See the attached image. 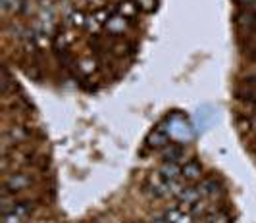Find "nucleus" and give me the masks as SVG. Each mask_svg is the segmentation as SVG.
Listing matches in <instances>:
<instances>
[{"label": "nucleus", "mask_w": 256, "mask_h": 223, "mask_svg": "<svg viewBox=\"0 0 256 223\" xmlns=\"http://www.w3.org/2000/svg\"><path fill=\"white\" fill-rule=\"evenodd\" d=\"M29 185H31V177L29 175H26V173H12V175H8L4 179V195L26 191Z\"/></svg>", "instance_id": "f257e3e1"}, {"label": "nucleus", "mask_w": 256, "mask_h": 223, "mask_svg": "<svg viewBox=\"0 0 256 223\" xmlns=\"http://www.w3.org/2000/svg\"><path fill=\"white\" fill-rule=\"evenodd\" d=\"M181 175L187 179V181H194L202 175V164L198 160H189L183 168H181Z\"/></svg>", "instance_id": "f03ea898"}, {"label": "nucleus", "mask_w": 256, "mask_h": 223, "mask_svg": "<svg viewBox=\"0 0 256 223\" xmlns=\"http://www.w3.org/2000/svg\"><path fill=\"white\" fill-rule=\"evenodd\" d=\"M126 27H128V17L126 15H122L120 12L112 13V17L108 19V23H106V29L112 33V35H120V33H124L126 31Z\"/></svg>", "instance_id": "7ed1b4c3"}, {"label": "nucleus", "mask_w": 256, "mask_h": 223, "mask_svg": "<svg viewBox=\"0 0 256 223\" xmlns=\"http://www.w3.org/2000/svg\"><path fill=\"white\" fill-rule=\"evenodd\" d=\"M146 143L150 148H166L170 145V137H168V133L162 129V127H158V129H154L150 135H148V139H146Z\"/></svg>", "instance_id": "20e7f679"}, {"label": "nucleus", "mask_w": 256, "mask_h": 223, "mask_svg": "<svg viewBox=\"0 0 256 223\" xmlns=\"http://www.w3.org/2000/svg\"><path fill=\"white\" fill-rule=\"evenodd\" d=\"M178 200L181 202V206L185 208H191L194 202H198L200 200V193H198V187H187V189H183L180 193V197Z\"/></svg>", "instance_id": "39448f33"}, {"label": "nucleus", "mask_w": 256, "mask_h": 223, "mask_svg": "<svg viewBox=\"0 0 256 223\" xmlns=\"http://www.w3.org/2000/svg\"><path fill=\"white\" fill-rule=\"evenodd\" d=\"M158 175L164 177L166 181H176V179H180L181 168L176 162H164V164L160 166V170H158Z\"/></svg>", "instance_id": "423d86ee"}, {"label": "nucleus", "mask_w": 256, "mask_h": 223, "mask_svg": "<svg viewBox=\"0 0 256 223\" xmlns=\"http://www.w3.org/2000/svg\"><path fill=\"white\" fill-rule=\"evenodd\" d=\"M27 133L22 127H12L10 131L4 133V152L8 150V145H18L22 141H26Z\"/></svg>", "instance_id": "0eeeda50"}, {"label": "nucleus", "mask_w": 256, "mask_h": 223, "mask_svg": "<svg viewBox=\"0 0 256 223\" xmlns=\"http://www.w3.org/2000/svg\"><path fill=\"white\" fill-rule=\"evenodd\" d=\"M198 193H200V197H216L222 193V187L220 183H216V179H206L198 185Z\"/></svg>", "instance_id": "6e6552de"}, {"label": "nucleus", "mask_w": 256, "mask_h": 223, "mask_svg": "<svg viewBox=\"0 0 256 223\" xmlns=\"http://www.w3.org/2000/svg\"><path fill=\"white\" fill-rule=\"evenodd\" d=\"M164 218L170 223H191V214H185L181 208H168Z\"/></svg>", "instance_id": "1a4fd4ad"}, {"label": "nucleus", "mask_w": 256, "mask_h": 223, "mask_svg": "<svg viewBox=\"0 0 256 223\" xmlns=\"http://www.w3.org/2000/svg\"><path fill=\"white\" fill-rule=\"evenodd\" d=\"M183 154H185L183 146L176 145V143H170V145L164 148V160H166V162H176V160L183 158Z\"/></svg>", "instance_id": "9d476101"}, {"label": "nucleus", "mask_w": 256, "mask_h": 223, "mask_svg": "<svg viewBox=\"0 0 256 223\" xmlns=\"http://www.w3.org/2000/svg\"><path fill=\"white\" fill-rule=\"evenodd\" d=\"M66 21H68V25H72V27H85L87 25V17L83 15V12H79V10H74V12L68 13Z\"/></svg>", "instance_id": "9b49d317"}, {"label": "nucleus", "mask_w": 256, "mask_h": 223, "mask_svg": "<svg viewBox=\"0 0 256 223\" xmlns=\"http://www.w3.org/2000/svg\"><path fill=\"white\" fill-rule=\"evenodd\" d=\"M137 4L135 2H131V0H126V2H122L120 6H118V12L122 13V15H126V17H133L135 13H137Z\"/></svg>", "instance_id": "f8f14e48"}, {"label": "nucleus", "mask_w": 256, "mask_h": 223, "mask_svg": "<svg viewBox=\"0 0 256 223\" xmlns=\"http://www.w3.org/2000/svg\"><path fill=\"white\" fill-rule=\"evenodd\" d=\"M2 8L6 12H22L26 10V2L24 0H2Z\"/></svg>", "instance_id": "ddd939ff"}, {"label": "nucleus", "mask_w": 256, "mask_h": 223, "mask_svg": "<svg viewBox=\"0 0 256 223\" xmlns=\"http://www.w3.org/2000/svg\"><path fill=\"white\" fill-rule=\"evenodd\" d=\"M208 202L204 200H198V202H194L191 208H189V214H191V218H198V216H206L208 214Z\"/></svg>", "instance_id": "4468645a"}, {"label": "nucleus", "mask_w": 256, "mask_h": 223, "mask_svg": "<svg viewBox=\"0 0 256 223\" xmlns=\"http://www.w3.org/2000/svg\"><path fill=\"white\" fill-rule=\"evenodd\" d=\"M204 220L208 223H230V216L224 214V212H208Z\"/></svg>", "instance_id": "2eb2a0df"}, {"label": "nucleus", "mask_w": 256, "mask_h": 223, "mask_svg": "<svg viewBox=\"0 0 256 223\" xmlns=\"http://www.w3.org/2000/svg\"><path fill=\"white\" fill-rule=\"evenodd\" d=\"M94 62L92 60H83L81 62V66H79V69H81V73H85V75H89L90 71H94Z\"/></svg>", "instance_id": "dca6fc26"}, {"label": "nucleus", "mask_w": 256, "mask_h": 223, "mask_svg": "<svg viewBox=\"0 0 256 223\" xmlns=\"http://www.w3.org/2000/svg\"><path fill=\"white\" fill-rule=\"evenodd\" d=\"M135 2H137V6L142 8L144 12H150L154 6H156V2H154V0H135Z\"/></svg>", "instance_id": "f3484780"}, {"label": "nucleus", "mask_w": 256, "mask_h": 223, "mask_svg": "<svg viewBox=\"0 0 256 223\" xmlns=\"http://www.w3.org/2000/svg\"><path fill=\"white\" fill-rule=\"evenodd\" d=\"M150 223H170L166 218H162V216H156V218H150Z\"/></svg>", "instance_id": "a211bd4d"}, {"label": "nucleus", "mask_w": 256, "mask_h": 223, "mask_svg": "<svg viewBox=\"0 0 256 223\" xmlns=\"http://www.w3.org/2000/svg\"><path fill=\"white\" fill-rule=\"evenodd\" d=\"M85 2H89V4L90 2H92V4H102L104 0H85Z\"/></svg>", "instance_id": "6ab92c4d"}, {"label": "nucleus", "mask_w": 256, "mask_h": 223, "mask_svg": "<svg viewBox=\"0 0 256 223\" xmlns=\"http://www.w3.org/2000/svg\"><path fill=\"white\" fill-rule=\"evenodd\" d=\"M200 223H208V222H206V220H204V222H200Z\"/></svg>", "instance_id": "aec40b11"}]
</instances>
